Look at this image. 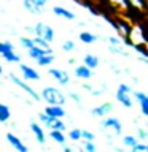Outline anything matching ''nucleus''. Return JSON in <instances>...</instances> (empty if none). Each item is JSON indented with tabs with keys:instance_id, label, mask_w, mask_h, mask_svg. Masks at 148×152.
<instances>
[{
	"instance_id": "obj_1",
	"label": "nucleus",
	"mask_w": 148,
	"mask_h": 152,
	"mask_svg": "<svg viewBox=\"0 0 148 152\" xmlns=\"http://www.w3.org/2000/svg\"><path fill=\"white\" fill-rule=\"evenodd\" d=\"M126 43L132 48H138V46H147L148 45V37L147 32L140 24H132L131 32L126 38Z\"/></svg>"
},
{
	"instance_id": "obj_2",
	"label": "nucleus",
	"mask_w": 148,
	"mask_h": 152,
	"mask_svg": "<svg viewBox=\"0 0 148 152\" xmlns=\"http://www.w3.org/2000/svg\"><path fill=\"white\" fill-rule=\"evenodd\" d=\"M41 100H45L46 104H65V95L61 89L54 87V86H48V87L41 89Z\"/></svg>"
},
{
	"instance_id": "obj_3",
	"label": "nucleus",
	"mask_w": 148,
	"mask_h": 152,
	"mask_svg": "<svg viewBox=\"0 0 148 152\" xmlns=\"http://www.w3.org/2000/svg\"><path fill=\"white\" fill-rule=\"evenodd\" d=\"M8 78H10V81H11L13 84H16L19 89L24 90V92H26L30 98L35 100V102H40V100H41V95L38 94V92H35V90H33V89L30 87V86H29V84L26 83V79H24V78L21 79L19 76H16L14 73H10V75H8Z\"/></svg>"
},
{
	"instance_id": "obj_4",
	"label": "nucleus",
	"mask_w": 148,
	"mask_h": 152,
	"mask_svg": "<svg viewBox=\"0 0 148 152\" xmlns=\"http://www.w3.org/2000/svg\"><path fill=\"white\" fill-rule=\"evenodd\" d=\"M132 92H134V90L129 87L127 84H119L118 86V89H116V100L123 104L124 108H132V104H134L132 97H131Z\"/></svg>"
},
{
	"instance_id": "obj_5",
	"label": "nucleus",
	"mask_w": 148,
	"mask_h": 152,
	"mask_svg": "<svg viewBox=\"0 0 148 152\" xmlns=\"http://www.w3.org/2000/svg\"><path fill=\"white\" fill-rule=\"evenodd\" d=\"M105 21H107L110 26H112L115 30L118 32V35L119 38H123L124 41H126V38L129 35V32H131V27H132V24L126 21V19H118V21H113V19H110V18H105Z\"/></svg>"
},
{
	"instance_id": "obj_6",
	"label": "nucleus",
	"mask_w": 148,
	"mask_h": 152,
	"mask_svg": "<svg viewBox=\"0 0 148 152\" xmlns=\"http://www.w3.org/2000/svg\"><path fill=\"white\" fill-rule=\"evenodd\" d=\"M102 130H110V132H113V135L119 136V135L123 133L121 121H119V119H116V117H112V116L105 117L104 121H102Z\"/></svg>"
},
{
	"instance_id": "obj_7",
	"label": "nucleus",
	"mask_w": 148,
	"mask_h": 152,
	"mask_svg": "<svg viewBox=\"0 0 148 152\" xmlns=\"http://www.w3.org/2000/svg\"><path fill=\"white\" fill-rule=\"evenodd\" d=\"M33 35H40L50 43L54 40V30H53L51 26H48L45 22H37L35 26H33Z\"/></svg>"
},
{
	"instance_id": "obj_8",
	"label": "nucleus",
	"mask_w": 148,
	"mask_h": 152,
	"mask_svg": "<svg viewBox=\"0 0 148 152\" xmlns=\"http://www.w3.org/2000/svg\"><path fill=\"white\" fill-rule=\"evenodd\" d=\"M48 73H50V76H53V79L59 83V86H67L70 83V75L62 68H50Z\"/></svg>"
},
{
	"instance_id": "obj_9",
	"label": "nucleus",
	"mask_w": 148,
	"mask_h": 152,
	"mask_svg": "<svg viewBox=\"0 0 148 152\" xmlns=\"http://www.w3.org/2000/svg\"><path fill=\"white\" fill-rule=\"evenodd\" d=\"M132 97L138 102V106H140V111L145 117H148V94L140 92V90H134Z\"/></svg>"
},
{
	"instance_id": "obj_10",
	"label": "nucleus",
	"mask_w": 148,
	"mask_h": 152,
	"mask_svg": "<svg viewBox=\"0 0 148 152\" xmlns=\"http://www.w3.org/2000/svg\"><path fill=\"white\" fill-rule=\"evenodd\" d=\"M19 70H21V75L26 81H38L40 79V75H38V71L33 66H29L26 64H19Z\"/></svg>"
},
{
	"instance_id": "obj_11",
	"label": "nucleus",
	"mask_w": 148,
	"mask_h": 152,
	"mask_svg": "<svg viewBox=\"0 0 148 152\" xmlns=\"http://www.w3.org/2000/svg\"><path fill=\"white\" fill-rule=\"evenodd\" d=\"M112 111H113V104L110 102H107V103L100 104V106L92 108L91 109V114H92V117H105V116H108Z\"/></svg>"
},
{
	"instance_id": "obj_12",
	"label": "nucleus",
	"mask_w": 148,
	"mask_h": 152,
	"mask_svg": "<svg viewBox=\"0 0 148 152\" xmlns=\"http://www.w3.org/2000/svg\"><path fill=\"white\" fill-rule=\"evenodd\" d=\"M7 141H8L16 151H19V152H27V151H29V147L24 144V142L19 140V138L14 135V133H7Z\"/></svg>"
},
{
	"instance_id": "obj_13",
	"label": "nucleus",
	"mask_w": 148,
	"mask_h": 152,
	"mask_svg": "<svg viewBox=\"0 0 148 152\" xmlns=\"http://www.w3.org/2000/svg\"><path fill=\"white\" fill-rule=\"evenodd\" d=\"M30 132L33 133V136H35V140L38 144H45V130H43V127L40 125V124L37 122H30Z\"/></svg>"
},
{
	"instance_id": "obj_14",
	"label": "nucleus",
	"mask_w": 148,
	"mask_h": 152,
	"mask_svg": "<svg viewBox=\"0 0 148 152\" xmlns=\"http://www.w3.org/2000/svg\"><path fill=\"white\" fill-rule=\"evenodd\" d=\"M45 54H54V52H53V49H43V48L37 46V45H33L30 49H27V56L30 57V59H33V60L40 59V57L45 56Z\"/></svg>"
},
{
	"instance_id": "obj_15",
	"label": "nucleus",
	"mask_w": 148,
	"mask_h": 152,
	"mask_svg": "<svg viewBox=\"0 0 148 152\" xmlns=\"http://www.w3.org/2000/svg\"><path fill=\"white\" fill-rule=\"evenodd\" d=\"M45 113H48L51 117H54V119H62L65 116V109H64L62 104H48Z\"/></svg>"
},
{
	"instance_id": "obj_16",
	"label": "nucleus",
	"mask_w": 148,
	"mask_h": 152,
	"mask_svg": "<svg viewBox=\"0 0 148 152\" xmlns=\"http://www.w3.org/2000/svg\"><path fill=\"white\" fill-rule=\"evenodd\" d=\"M53 13L56 14V16H59V18H64V19H67V21H73V19L76 18L73 13L70 11V10H67V8H64V7H53Z\"/></svg>"
},
{
	"instance_id": "obj_17",
	"label": "nucleus",
	"mask_w": 148,
	"mask_h": 152,
	"mask_svg": "<svg viewBox=\"0 0 148 152\" xmlns=\"http://www.w3.org/2000/svg\"><path fill=\"white\" fill-rule=\"evenodd\" d=\"M75 76L78 79H89L91 76H92V70H91L88 65H84V64L83 65H78L75 68Z\"/></svg>"
},
{
	"instance_id": "obj_18",
	"label": "nucleus",
	"mask_w": 148,
	"mask_h": 152,
	"mask_svg": "<svg viewBox=\"0 0 148 152\" xmlns=\"http://www.w3.org/2000/svg\"><path fill=\"white\" fill-rule=\"evenodd\" d=\"M108 3L112 5L115 10H118V11L121 13H127L129 10H131V3H129V0H108Z\"/></svg>"
},
{
	"instance_id": "obj_19",
	"label": "nucleus",
	"mask_w": 148,
	"mask_h": 152,
	"mask_svg": "<svg viewBox=\"0 0 148 152\" xmlns=\"http://www.w3.org/2000/svg\"><path fill=\"white\" fill-rule=\"evenodd\" d=\"M22 7L27 10L29 13H32V14H41V10L38 5L33 2V0H22Z\"/></svg>"
},
{
	"instance_id": "obj_20",
	"label": "nucleus",
	"mask_w": 148,
	"mask_h": 152,
	"mask_svg": "<svg viewBox=\"0 0 148 152\" xmlns=\"http://www.w3.org/2000/svg\"><path fill=\"white\" fill-rule=\"evenodd\" d=\"M83 64L88 65L91 70H94V68H97V66H99L100 59H99L97 56H94V54H86L84 59H83Z\"/></svg>"
},
{
	"instance_id": "obj_21",
	"label": "nucleus",
	"mask_w": 148,
	"mask_h": 152,
	"mask_svg": "<svg viewBox=\"0 0 148 152\" xmlns=\"http://www.w3.org/2000/svg\"><path fill=\"white\" fill-rule=\"evenodd\" d=\"M50 138L54 142H57V144H61V146H64L65 144V135H64V132L62 130H51L50 132Z\"/></svg>"
},
{
	"instance_id": "obj_22",
	"label": "nucleus",
	"mask_w": 148,
	"mask_h": 152,
	"mask_svg": "<svg viewBox=\"0 0 148 152\" xmlns=\"http://www.w3.org/2000/svg\"><path fill=\"white\" fill-rule=\"evenodd\" d=\"M11 119V109L8 104L0 103V122H8Z\"/></svg>"
},
{
	"instance_id": "obj_23",
	"label": "nucleus",
	"mask_w": 148,
	"mask_h": 152,
	"mask_svg": "<svg viewBox=\"0 0 148 152\" xmlns=\"http://www.w3.org/2000/svg\"><path fill=\"white\" fill-rule=\"evenodd\" d=\"M3 60H7L8 64H16V62H21V56L16 54V51H7L2 54Z\"/></svg>"
},
{
	"instance_id": "obj_24",
	"label": "nucleus",
	"mask_w": 148,
	"mask_h": 152,
	"mask_svg": "<svg viewBox=\"0 0 148 152\" xmlns=\"http://www.w3.org/2000/svg\"><path fill=\"white\" fill-rule=\"evenodd\" d=\"M80 41H83L84 45H92V43L97 41V37L91 32H81L80 33Z\"/></svg>"
},
{
	"instance_id": "obj_25",
	"label": "nucleus",
	"mask_w": 148,
	"mask_h": 152,
	"mask_svg": "<svg viewBox=\"0 0 148 152\" xmlns=\"http://www.w3.org/2000/svg\"><path fill=\"white\" fill-rule=\"evenodd\" d=\"M32 40H33V43H35L37 46L43 48V49H51V46H50V41H48V40H45L43 37H40V35H32Z\"/></svg>"
},
{
	"instance_id": "obj_26",
	"label": "nucleus",
	"mask_w": 148,
	"mask_h": 152,
	"mask_svg": "<svg viewBox=\"0 0 148 152\" xmlns=\"http://www.w3.org/2000/svg\"><path fill=\"white\" fill-rule=\"evenodd\" d=\"M138 142V136H132V135H126L123 136V146L129 147V149H132L134 146H135Z\"/></svg>"
},
{
	"instance_id": "obj_27",
	"label": "nucleus",
	"mask_w": 148,
	"mask_h": 152,
	"mask_svg": "<svg viewBox=\"0 0 148 152\" xmlns=\"http://www.w3.org/2000/svg\"><path fill=\"white\" fill-rule=\"evenodd\" d=\"M53 60H54V54H45V56H41L40 59H37L40 66H50L53 64Z\"/></svg>"
},
{
	"instance_id": "obj_28",
	"label": "nucleus",
	"mask_w": 148,
	"mask_h": 152,
	"mask_svg": "<svg viewBox=\"0 0 148 152\" xmlns=\"http://www.w3.org/2000/svg\"><path fill=\"white\" fill-rule=\"evenodd\" d=\"M129 3H131L132 8L138 10V11H145L147 10V0H129Z\"/></svg>"
},
{
	"instance_id": "obj_29",
	"label": "nucleus",
	"mask_w": 148,
	"mask_h": 152,
	"mask_svg": "<svg viewBox=\"0 0 148 152\" xmlns=\"http://www.w3.org/2000/svg\"><path fill=\"white\" fill-rule=\"evenodd\" d=\"M48 128H51V130H62V132H65V124H64L62 119H53L51 125Z\"/></svg>"
},
{
	"instance_id": "obj_30",
	"label": "nucleus",
	"mask_w": 148,
	"mask_h": 152,
	"mask_svg": "<svg viewBox=\"0 0 148 152\" xmlns=\"http://www.w3.org/2000/svg\"><path fill=\"white\" fill-rule=\"evenodd\" d=\"M69 138H70L73 142H76V141L83 140V133H81L80 128H72V130L69 132Z\"/></svg>"
},
{
	"instance_id": "obj_31",
	"label": "nucleus",
	"mask_w": 148,
	"mask_h": 152,
	"mask_svg": "<svg viewBox=\"0 0 148 152\" xmlns=\"http://www.w3.org/2000/svg\"><path fill=\"white\" fill-rule=\"evenodd\" d=\"M19 45H21L24 49H30L35 43H33L32 37H21V38H19Z\"/></svg>"
},
{
	"instance_id": "obj_32",
	"label": "nucleus",
	"mask_w": 148,
	"mask_h": 152,
	"mask_svg": "<svg viewBox=\"0 0 148 152\" xmlns=\"http://www.w3.org/2000/svg\"><path fill=\"white\" fill-rule=\"evenodd\" d=\"M38 119H40V122L43 124V125L50 127V125H51V122H53V119H54V117H51L48 113L43 111V113H38Z\"/></svg>"
},
{
	"instance_id": "obj_33",
	"label": "nucleus",
	"mask_w": 148,
	"mask_h": 152,
	"mask_svg": "<svg viewBox=\"0 0 148 152\" xmlns=\"http://www.w3.org/2000/svg\"><path fill=\"white\" fill-rule=\"evenodd\" d=\"M83 151H86V152H95V151H97V146L94 144V141L84 140L83 141Z\"/></svg>"
},
{
	"instance_id": "obj_34",
	"label": "nucleus",
	"mask_w": 148,
	"mask_h": 152,
	"mask_svg": "<svg viewBox=\"0 0 148 152\" xmlns=\"http://www.w3.org/2000/svg\"><path fill=\"white\" fill-rule=\"evenodd\" d=\"M110 52L112 54H116V56H124V57H129V52L121 49L119 46H110Z\"/></svg>"
},
{
	"instance_id": "obj_35",
	"label": "nucleus",
	"mask_w": 148,
	"mask_h": 152,
	"mask_svg": "<svg viewBox=\"0 0 148 152\" xmlns=\"http://www.w3.org/2000/svg\"><path fill=\"white\" fill-rule=\"evenodd\" d=\"M107 41H108L110 46H121L124 40H123V38H118V37H108Z\"/></svg>"
},
{
	"instance_id": "obj_36",
	"label": "nucleus",
	"mask_w": 148,
	"mask_h": 152,
	"mask_svg": "<svg viewBox=\"0 0 148 152\" xmlns=\"http://www.w3.org/2000/svg\"><path fill=\"white\" fill-rule=\"evenodd\" d=\"M75 48H76V45H75V41H72V40H67V41H64V45H62V49H64L65 52L73 51Z\"/></svg>"
},
{
	"instance_id": "obj_37",
	"label": "nucleus",
	"mask_w": 148,
	"mask_h": 152,
	"mask_svg": "<svg viewBox=\"0 0 148 152\" xmlns=\"http://www.w3.org/2000/svg\"><path fill=\"white\" fill-rule=\"evenodd\" d=\"M134 152H148V144L147 142H137L135 146L132 147Z\"/></svg>"
},
{
	"instance_id": "obj_38",
	"label": "nucleus",
	"mask_w": 148,
	"mask_h": 152,
	"mask_svg": "<svg viewBox=\"0 0 148 152\" xmlns=\"http://www.w3.org/2000/svg\"><path fill=\"white\" fill-rule=\"evenodd\" d=\"M69 97H70L72 100H73V103L76 104V106H78V108H81V97H80V94H76V92H72V90H70V92H69Z\"/></svg>"
},
{
	"instance_id": "obj_39",
	"label": "nucleus",
	"mask_w": 148,
	"mask_h": 152,
	"mask_svg": "<svg viewBox=\"0 0 148 152\" xmlns=\"http://www.w3.org/2000/svg\"><path fill=\"white\" fill-rule=\"evenodd\" d=\"M83 133V140H88V141H94L95 140V135L91 130H81Z\"/></svg>"
},
{
	"instance_id": "obj_40",
	"label": "nucleus",
	"mask_w": 148,
	"mask_h": 152,
	"mask_svg": "<svg viewBox=\"0 0 148 152\" xmlns=\"http://www.w3.org/2000/svg\"><path fill=\"white\" fill-rule=\"evenodd\" d=\"M137 136L138 140H145V138H148V130H145V128H137Z\"/></svg>"
},
{
	"instance_id": "obj_41",
	"label": "nucleus",
	"mask_w": 148,
	"mask_h": 152,
	"mask_svg": "<svg viewBox=\"0 0 148 152\" xmlns=\"http://www.w3.org/2000/svg\"><path fill=\"white\" fill-rule=\"evenodd\" d=\"M33 2H35V3H37L40 8H45L46 5H48V2H50V0H33Z\"/></svg>"
},
{
	"instance_id": "obj_42",
	"label": "nucleus",
	"mask_w": 148,
	"mask_h": 152,
	"mask_svg": "<svg viewBox=\"0 0 148 152\" xmlns=\"http://www.w3.org/2000/svg\"><path fill=\"white\" fill-rule=\"evenodd\" d=\"M83 89L86 90V92H89V94H91V90H92L94 87H92V86H89V84H83Z\"/></svg>"
},
{
	"instance_id": "obj_43",
	"label": "nucleus",
	"mask_w": 148,
	"mask_h": 152,
	"mask_svg": "<svg viewBox=\"0 0 148 152\" xmlns=\"http://www.w3.org/2000/svg\"><path fill=\"white\" fill-rule=\"evenodd\" d=\"M64 151L65 152H73V149H72L70 146H67V144H64Z\"/></svg>"
},
{
	"instance_id": "obj_44",
	"label": "nucleus",
	"mask_w": 148,
	"mask_h": 152,
	"mask_svg": "<svg viewBox=\"0 0 148 152\" xmlns=\"http://www.w3.org/2000/svg\"><path fill=\"white\" fill-rule=\"evenodd\" d=\"M2 73H3V68H2V65H0V76H2Z\"/></svg>"
},
{
	"instance_id": "obj_45",
	"label": "nucleus",
	"mask_w": 148,
	"mask_h": 152,
	"mask_svg": "<svg viewBox=\"0 0 148 152\" xmlns=\"http://www.w3.org/2000/svg\"><path fill=\"white\" fill-rule=\"evenodd\" d=\"M147 130H148V125H147Z\"/></svg>"
},
{
	"instance_id": "obj_46",
	"label": "nucleus",
	"mask_w": 148,
	"mask_h": 152,
	"mask_svg": "<svg viewBox=\"0 0 148 152\" xmlns=\"http://www.w3.org/2000/svg\"><path fill=\"white\" fill-rule=\"evenodd\" d=\"M147 2H148V0H147Z\"/></svg>"
}]
</instances>
